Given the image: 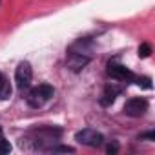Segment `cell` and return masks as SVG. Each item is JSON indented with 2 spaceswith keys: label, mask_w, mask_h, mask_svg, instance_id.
<instances>
[{
  "label": "cell",
  "mask_w": 155,
  "mask_h": 155,
  "mask_svg": "<svg viewBox=\"0 0 155 155\" xmlns=\"http://www.w3.org/2000/svg\"><path fill=\"white\" fill-rule=\"evenodd\" d=\"M9 95H11V86L8 82V79L4 77L2 84H0V99H9Z\"/></svg>",
  "instance_id": "9"
},
{
  "label": "cell",
  "mask_w": 155,
  "mask_h": 155,
  "mask_svg": "<svg viewBox=\"0 0 155 155\" xmlns=\"http://www.w3.org/2000/svg\"><path fill=\"white\" fill-rule=\"evenodd\" d=\"M9 151H11L9 140H6L4 137H0V155H6V153H9Z\"/></svg>",
  "instance_id": "10"
},
{
  "label": "cell",
  "mask_w": 155,
  "mask_h": 155,
  "mask_svg": "<svg viewBox=\"0 0 155 155\" xmlns=\"http://www.w3.org/2000/svg\"><path fill=\"white\" fill-rule=\"evenodd\" d=\"M108 75L115 81H122V82H128V81H133V73L122 66V64H110L108 66Z\"/></svg>",
  "instance_id": "5"
},
{
  "label": "cell",
  "mask_w": 155,
  "mask_h": 155,
  "mask_svg": "<svg viewBox=\"0 0 155 155\" xmlns=\"http://www.w3.org/2000/svg\"><path fill=\"white\" fill-rule=\"evenodd\" d=\"M53 93H55L53 86H49V84H38L33 90H29V93H28V104L31 108H42L53 97Z\"/></svg>",
  "instance_id": "1"
},
{
  "label": "cell",
  "mask_w": 155,
  "mask_h": 155,
  "mask_svg": "<svg viewBox=\"0 0 155 155\" xmlns=\"http://www.w3.org/2000/svg\"><path fill=\"white\" fill-rule=\"evenodd\" d=\"M120 91H122V88H119V86H115V84H113V86H111V84L106 86V90H104V93H102V99H101V104H102V106H110Z\"/></svg>",
  "instance_id": "7"
},
{
  "label": "cell",
  "mask_w": 155,
  "mask_h": 155,
  "mask_svg": "<svg viewBox=\"0 0 155 155\" xmlns=\"http://www.w3.org/2000/svg\"><path fill=\"white\" fill-rule=\"evenodd\" d=\"M108 151H110V153H113V151H117V144H113V146L110 144V146H108Z\"/></svg>",
  "instance_id": "12"
},
{
  "label": "cell",
  "mask_w": 155,
  "mask_h": 155,
  "mask_svg": "<svg viewBox=\"0 0 155 155\" xmlns=\"http://www.w3.org/2000/svg\"><path fill=\"white\" fill-rule=\"evenodd\" d=\"M88 62H90V57L84 55V53L71 51V53L68 55V68H69L71 71H81Z\"/></svg>",
  "instance_id": "6"
},
{
  "label": "cell",
  "mask_w": 155,
  "mask_h": 155,
  "mask_svg": "<svg viewBox=\"0 0 155 155\" xmlns=\"http://www.w3.org/2000/svg\"><path fill=\"white\" fill-rule=\"evenodd\" d=\"M148 111V101L146 99H140V97H135V99H130L126 104H124V113L130 115V117H140Z\"/></svg>",
  "instance_id": "4"
},
{
  "label": "cell",
  "mask_w": 155,
  "mask_h": 155,
  "mask_svg": "<svg viewBox=\"0 0 155 155\" xmlns=\"http://www.w3.org/2000/svg\"><path fill=\"white\" fill-rule=\"evenodd\" d=\"M31 79H33L31 64H29V62H20V64L17 66V71H15L17 88H18V90H28V88L31 86Z\"/></svg>",
  "instance_id": "3"
},
{
  "label": "cell",
  "mask_w": 155,
  "mask_h": 155,
  "mask_svg": "<svg viewBox=\"0 0 155 155\" xmlns=\"http://www.w3.org/2000/svg\"><path fill=\"white\" fill-rule=\"evenodd\" d=\"M75 139L79 140L81 144L91 146V148H99V146H102V142H104V135L99 133L97 130H91V128H86V130H82V131H77Z\"/></svg>",
  "instance_id": "2"
},
{
  "label": "cell",
  "mask_w": 155,
  "mask_h": 155,
  "mask_svg": "<svg viewBox=\"0 0 155 155\" xmlns=\"http://www.w3.org/2000/svg\"><path fill=\"white\" fill-rule=\"evenodd\" d=\"M2 81H4V75H2V73H0V84H2Z\"/></svg>",
  "instance_id": "13"
},
{
  "label": "cell",
  "mask_w": 155,
  "mask_h": 155,
  "mask_svg": "<svg viewBox=\"0 0 155 155\" xmlns=\"http://www.w3.org/2000/svg\"><path fill=\"white\" fill-rule=\"evenodd\" d=\"M133 81H135L137 86H140L144 90H150L151 88V79H150V77H135L133 75Z\"/></svg>",
  "instance_id": "8"
},
{
  "label": "cell",
  "mask_w": 155,
  "mask_h": 155,
  "mask_svg": "<svg viewBox=\"0 0 155 155\" xmlns=\"http://www.w3.org/2000/svg\"><path fill=\"white\" fill-rule=\"evenodd\" d=\"M150 53H151V48H150V44H140L139 46V57L140 58H146V57H150Z\"/></svg>",
  "instance_id": "11"
}]
</instances>
